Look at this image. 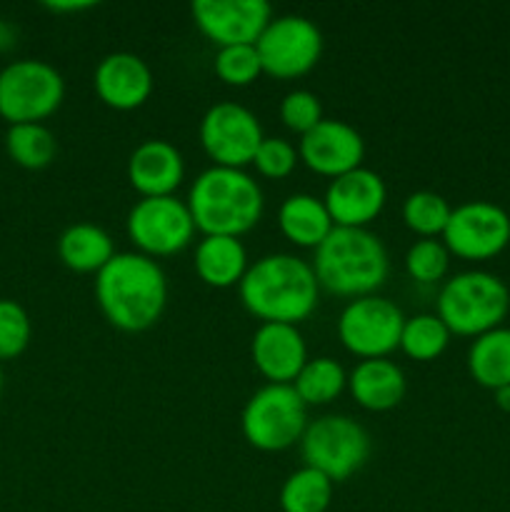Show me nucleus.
Instances as JSON below:
<instances>
[{"mask_svg":"<svg viewBox=\"0 0 510 512\" xmlns=\"http://www.w3.org/2000/svg\"><path fill=\"white\" fill-rule=\"evenodd\" d=\"M450 268V250L438 238H420L405 253V273L420 285H435L445 280Z\"/></svg>","mask_w":510,"mask_h":512,"instance_id":"nucleus-30","label":"nucleus"},{"mask_svg":"<svg viewBox=\"0 0 510 512\" xmlns=\"http://www.w3.org/2000/svg\"><path fill=\"white\" fill-rule=\"evenodd\" d=\"M255 50L265 75L275 80H295L318 65L323 55V33L305 15H278L263 30Z\"/></svg>","mask_w":510,"mask_h":512,"instance_id":"nucleus-9","label":"nucleus"},{"mask_svg":"<svg viewBox=\"0 0 510 512\" xmlns=\"http://www.w3.org/2000/svg\"><path fill=\"white\" fill-rule=\"evenodd\" d=\"M278 228L288 243L295 248H318L330 233L335 223L325 208L323 198H315L310 193H295L280 203L278 208Z\"/></svg>","mask_w":510,"mask_h":512,"instance_id":"nucleus-22","label":"nucleus"},{"mask_svg":"<svg viewBox=\"0 0 510 512\" xmlns=\"http://www.w3.org/2000/svg\"><path fill=\"white\" fill-rule=\"evenodd\" d=\"M493 393H495V405H498L500 410H505V413H510V385L493 390Z\"/></svg>","mask_w":510,"mask_h":512,"instance_id":"nucleus-37","label":"nucleus"},{"mask_svg":"<svg viewBox=\"0 0 510 512\" xmlns=\"http://www.w3.org/2000/svg\"><path fill=\"white\" fill-rule=\"evenodd\" d=\"M188 208L203 235L240 238L260 223L265 210L258 180L240 168L210 165L190 185Z\"/></svg>","mask_w":510,"mask_h":512,"instance_id":"nucleus-3","label":"nucleus"},{"mask_svg":"<svg viewBox=\"0 0 510 512\" xmlns=\"http://www.w3.org/2000/svg\"><path fill=\"white\" fill-rule=\"evenodd\" d=\"M213 68L215 75H218L225 85H233V88H245V85L255 83V80L263 75V65H260L255 45H230V48H218Z\"/></svg>","mask_w":510,"mask_h":512,"instance_id":"nucleus-31","label":"nucleus"},{"mask_svg":"<svg viewBox=\"0 0 510 512\" xmlns=\"http://www.w3.org/2000/svg\"><path fill=\"white\" fill-rule=\"evenodd\" d=\"M128 180L140 198L175 195L185 180L183 153L168 140H143L128 158Z\"/></svg>","mask_w":510,"mask_h":512,"instance_id":"nucleus-19","label":"nucleus"},{"mask_svg":"<svg viewBox=\"0 0 510 512\" xmlns=\"http://www.w3.org/2000/svg\"><path fill=\"white\" fill-rule=\"evenodd\" d=\"M445 248L460 260H490L510 245V215L488 200H468L450 213Z\"/></svg>","mask_w":510,"mask_h":512,"instance_id":"nucleus-13","label":"nucleus"},{"mask_svg":"<svg viewBox=\"0 0 510 512\" xmlns=\"http://www.w3.org/2000/svg\"><path fill=\"white\" fill-rule=\"evenodd\" d=\"M130 243L148 258H170L193 243L195 220L185 200L175 195L140 198L125 220Z\"/></svg>","mask_w":510,"mask_h":512,"instance_id":"nucleus-10","label":"nucleus"},{"mask_svg":"<svg viewBox=\"0 0 510 512\" xmlns=\"http://www.w3.org/2000/svg\"><path fill=\"white\" fill-rule=\"evenodd\" d=\"M115 243L108 230L95 223H75L58 238V258L73 273L98 275L113 260Z\"/></svg>","mask_w":510,"mask_h":512,"instance_id":"nucleus-23","label":"nucleus"},{"mask_svg":"<svg viewBox=\"0 0 510 512\" xmlns=\"http://www.w3.org/2000/svg\"><path fill=\"white\" fill-rule=\"evenodd\" d=\"M15 40H18V33H15L13 25L5 23V20H0V53H5V50H13Z\"/></svg>","mask_w":510,"mask_h":512,"instance_id":"nucleus-35","label":"nucleus"},{"mask_svg":"<svg viewBox=\"0 0 510 512\" xmlns=\"http://www.w3.org/2000/svg\"><path fill=\"white\" fill-rule=\"evenodd\" d=\"M310 265L320 288L350 300L375 295L390 273L388 250L368 228H333Z\"/></svg>","mask_w":510,"mask_h":512,"instance_id":"nucleus-4","label":"nucleus"},{"mask_svg":"<svg viewBox=\"0 0 510 512\" xmlns=\"http://www.w3.org/2000/svg\"><path fill=\"white\" fill-rule=\"evenodd\" d=\"M100 313L123 333H143L160 320L168 305V278L158 260L138 253H115L95 275Z\"/></svg>","mask_w":510,"mask_h":512,"instance_id":"nucleus-1","label":"nucleus"},{"mask_svg":"<svg viewBox=\"0 0 510 512\" xmlns=\"http://www.w3.org/2000/svg\"><path fill=\"white\" fill-rule=\"evenodd\" d=\"M348 390L360 408L370 413H385L403 403L405 390V373L400 365H395L388 358L360 360L348 373Z\"/></svg>","mask_w":510,"mask_h":512,"instance_id":"nucleus-20","label":"nucleus"},{"mask_svg":"<svg viewBox=\"0 0 510 512\" xmlns=\"http://www.w3.org/2000/svg\"><path fill=\"white\" fill-rule=\"evenodd\" d=\"M240 428L248 445L263 453H280L300 443L308 428V405L293 385H263L245 403Z\"/></svg>","mask_w":510,"mask_h":512,"instance_id":"nucleus-6","label":"nucleus"},{"mask_svg":"<svg viewBox=\"0 0 510 512\" xmlns=\"http://www.w3.org/2000/svg\"><path fill=\"white\" fill-rule=\"evenodd\" d=\"M333 480L318 470L303 465L290 473L280 488V510L283 512H328L333 503Z\"/></svg>","mask_w":510,"mask_h":512,"instance_id":"nucleus-27","label":"nucleus"},{"mask_svg":"<svg viewBox=\"0 0 510 512\" xmlns=\"http://www.w3.org/2000/svg\"><path fill=\"white\" fill-rule=\"evenodd\" d=\"M298 163V148L285 138H263V143H260L258 153L253 158L255 170L268 180L288 178Z\"/></svg>","mask_w":510,"mask_h":512,"instance_id":"nucleus-34","label":"nucleus"},{"mask_svg":"<svg viewBox=\"0 0 510 512\" xmlns=\"http://www.w3.org/2000/svg\"><path fill=\"white\" fill-rule=\"evenodd\" d=\"M278 113L285 128L303 138L305 133H310L323 120V105H320L318 95L310 93V90H290L280 100Z\"/></svg>","mask_w":510,"mask_h":512,"instance_id":"nucleus-33","label":"nucleus"},{"mask_svg":"<svg viewBox=\"0 0 510 512\" xmlns=\"http://www.w3.org/2000/svg\"><path fill=\"white\" fill-rule=\"evenodd\" d=\"M470 378L488 390L510 385V328H495L473 338L468 350Z\"/></svg>","mask_w":510,"mask_h":512,"instance_id":"nucleus-24","label":"nucleus"},{"mask_svg":"<svg viewBox=\"0 0 510 512\" xmlns=\"http://www.w3.org/2000/svg\"><path fill=\"white\" fill-rule=\"evenodd\" d=\"M195 275L203 280L208 288L228 290L240 285V280L248 273V250L243 240L230 238V235H203L195 245L193 258Z\"/></svg>","mask_w":510,"mask_h":512,"instance_id":"nucleus-21","label":"nucleus"},{"mask_svg":"<svg viewBox=\"0 0 510 512\" xmlns=\"http://www.w3.org/2000/svg\"><path fill=\"white\" fill-rule=\"evenodd\" d=\"M370 435L348 415H323L305 428L300 453L308 468L318 470L333 483H343L358 473L370 458Z\"/></svg>","mask_w":510,"mask_h":512,"instance_id":"nucleus-8","label":"nucleus"},{"mask_svg":"<svg viewBox=\"0 0 510 512\" xmlns=\"http://www.w3.org/2000/svg\"><path fill=\"white\" fill-rule=\"evenodd\" d=\"M45 8L53 13H78V10L93 8V3H48Z\"/></svg>","mask_w":510,"mask_h":512,"instance_id":"nucleus-36","label":"nucleus"},{"mask_svg":"<svg viewBox=\"0 0 510 512\" xmlns=\"http://www.w3.org/2000/svg\"><path fill=\"white\" fill-rule=\"evenodd\" d=\"M250 358L270 385H293L308 363V345L298 325L263 323L253 333Z\"/></svg>","mask_w":510,"mask_h":512,"instance_id":"nucleus-18","label":"nucleus"},{"mask_svg":"<svg viewBox=\"0 0 510 512\" xmlns=\"http://www.w3.org/2000/svg\"><path fill=\"white\" fill-rule=\"evenodd\" d=\"M510 310V290L498 275L485 270H465L443 283L435 315L453 335L478 338L500 328Z\"/></svg>","mask_w":510,"mask_h":512,"instance_id":"nucleus-5","label":"nucleus"},{"mask_svg":"<svg viewBox=\"0 0 510 512\" xmlns=\"http://www.w3.org/2000/svg\"><path fill=\"white\" fill-rule=\"evenodd\" d=\"M198 135L213 165L240 170H245V165H253L255 153L265 138L258 115L230 100L215 103L205 110Z\"/></svg>","mask_w":510,"mask_h":512,"instance_id":"nucleus-12","label":"nucleus"},{"mask_svg":"<svg viewBox=\"0 0 510 512\" xmlns=\"http://www.w3.org/2000/svg\"><path fill=\"white\" fill-rule=\"evenodd\" d=\"M63 100V75L45 60H13L0 70V118L10 125L43 123Z\"/></svg>","mask_w":510,"mask_h":512,"instance_id":"nucleus-7","label":"nucleus"},{"mask_svg":"<svg viewBox=\"0 0 510 512\" xmlns=\"http://www.w3.org/2000/svg\"><path fill=\"white\" fill-rule=\"evenodd\" d=\"M450 338H453V333L438 315L420 313L413 318H405L398 350H403L410 360L430 363L448 350Z\"/></svg>","mask_w":510,"mask_h":512,"instance_id":"nucleus-28","label":"nucleus"},{"mask_svg":"<svg viewBox=\"0 0 510 512\" xmlns=\"http://www.w3.org/2000/svg\"><path fill=\"white\" fill-rule=\"evenodd\" d=\"M153 85L155 80L150 65L140 55L128 53V50L108 53L95 65V95L108 108L120 110V113H128V110H135L148 103Z\"/></svg>","mask_w":510,"mask_h":512,"instance_id":"nucleus-17","label":"nucleus"},{"mask_svg":"<svg viewBox=\"0 0 510 512\" xmlns=\"http://www.w3.org/2000/svg\"><path fill=\"white\" fill-rule=\"evenodd\" d=\"M385 180L370 168H355L330 180L323 203L335 228H368L385 208Z\"/></svg>","mask_w":510,"mask_h":512,"instance_id":"nucleus-16","label":"nucleus"},{"mask_svg":"<svg viewBox=\"0 0 510 512\" xmlns=\"http://www.w3.org/2000/svg\"><path fill=\"white\" fill-rule=\"evenodd\" d=\"M190 13L200 33L218 48L255 45L273 20L265 0H195Z\"/></svg>","mask_w":510,"mask_h":512,"instance_id":"nucleus-14","label":"nucleus"},{"mask_svg":"<svg viewBox=\"0 0 510 512\" xmlns=\"http://www.w3.org/2000/svg\"><path fill=\"white\" fill-rule=\"evenodd\" d=\"M453 208L443 195L433 190H418L410 193L403 203V223L420 238H438L445 233Z\"/></svg>","mask_w":510,"mask_h":512,"instance_id":"nucleus-29","label":"nucleus"},{"mask_svg":"<svg viewBox=\"0 0 510 512\" xmlns=\"http://www.w3.org/2000/svg\"><path fill=\"white\" fill-rule=\"evenodd\" d=\"M3 383H5V380H3V368H0V393H3Z\"/></svg>","mask_w":510,"mask_h":512,"instance_id":"nucleus-38","label":"nucleus"},{"mask_svg":"<svg viewBox=\"0 0 510 512\" xmlns=\"http://www.w3.org/2000/svg\"><path fill=\"white\" fill-rule=\"evenodd\" d=\"M5 150L10 160L25 170H43L58 155V140L43 123L10 125L5 133Z\"/></svg>","mask_w":510,"mask_h":512,"instance_id":"nucleus-25","label":"nucleus"},{"mask_svg":"<svg viewBox=\"0 0 510 512\" xmlns=\"http://www.w3.org/2000/svg\"><path fill=\"white\" fill-rule=\"evenodd\" d=\"M30 335L33 325L23 305L10 298H0V363L20 358L30 345Z\"/></svg>","mask_w":510,"mask_h":512,"instance_id":"nucleus-32","label":"nucleus"},{"mask_svg":"<svg viewBox=\"0 0 510 512\" xmlns=\"http://www.w3.org/2000/svg\"><path fill=\"white\" fill-rule=\"evenodd\" d=\"M238 293L245 310L263 323L298 325L318 308L320 285L308 260L273 253L250 265Z\"/></svg>","mask_w":510,"mask_h":512,"instance_id":"nucleus-2","label":"nucleus"},{"mask_svg":"<svg viewBox=\"0 0 510 512\" xmlns=\"http://www.w3.org/2000/svg\"><path fill=\"white\" fill-rule=\"evenodd\" d=\"M300 163L323 178H340L355 168H363L365 140L345 120L323 118L298 143Z\"/></svg>","mask_w":510,"mask_h":512,"instance_id":"nucleus-15","label":"nucleus"},{"mask_svg":"<svg viewBox=\"0 0 510 512\" xmlns=\"http://www.w3.org/2000/svg\"><path fill=\"white\" fill-rule=\"evenodd\" d=\"M348 388V373L333 358H308L298 378L293 380V390L305 405H330Z\"/></svg>","mask_w":510,"mask_h":512,"instance_id":"nucleus-26","label":"nucleus"},{"mask_svg":"<svg viewBox=\"0 0 510 512\" xmlns=\"http://www.w3.org/2000/svg\"><path fill=\"white\" fill-rule=\"evenodd\" d=\"M405 315L393 300L380 295L350 300L338 318V338L360 360L388 358L400 348Z\"/></svg>","mask_w":510,"mask_h":512,"instance_id":"nucleus-11","label":"nucleus"}]
</instances>
